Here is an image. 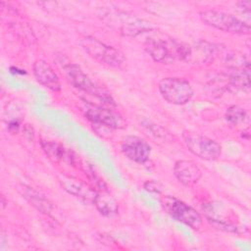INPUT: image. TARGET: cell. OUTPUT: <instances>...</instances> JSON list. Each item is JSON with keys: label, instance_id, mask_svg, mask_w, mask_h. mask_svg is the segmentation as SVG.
Listing matches in <instances>:
<instances>
[{"label": "cell", "instance_id": "2", "mask_svg": "<svg viewBox=\"0 0 251 251\" xmlns=\"http://www.w3.org/2000/svg\"><path fill=\"white\" fill-rule=\"evenodd\" d=\"M63 72L65 74L66 78L68 81L75 88L88 93L90 95L95 96L99 100L103 101V103L106 104H112L114 105V100L110 93L103 87L97 85L95 82H93L90 77L84 74V72L81 70L79 66L76 64H67L63 68Z\"/></svg>", "mask_w": 251, "mask_h": 251}, {"label": "cell", "instance_id": "3", "mask_svg": "<svg viewBox=\"0 0 251 251\" xmlns=\"http://www.w3.org/2000/svg\"><path fill=\"white\" fill-rule=\"evenodd\" d=\"M201 21L209 26L233 34H249L250 25L237 17L216 10H205L199 13Z\"/></svg>", "mask_w": 251, "mask_h": 251}, {"label": "cell", "instance_id": "13", "mask_svg": "<svg viewBox=\"0 0 251 251\" xmlns=\"http://www.w3.org/2000/svg\"><path fill=\"white\" fill-rule=\"evenodd\" d=\"M174 174L177 180L185 186H192L201 177L199 167L190 160H178L175 163Z\"/></svg>", "mask_w": 251, "mask_h": 251}, {"label": "cell", "instance_id": "19", "mask_svg": "<svg viewBox=\"0 0 251 251\" xmlns=\"http://www.w3.org/2000/svg\"><path fill=\"white\" fill-rule=\"evenodd\" d=\"M143 186L149 192H153V193L162 192V185L156 180H147L146 182H144Z\"/></svg>", "mask_w": 251, "mask_h": 251}, {"label": "cell", "instance_id": "12", "mask_svg": "<svg viewBox=\"0 0 251 251\" xmlns=\"http://www.w3.org/2000/svg\"><path fill=\"white\" fill-rule=\"evenodd\" d=\"M33 75L36 80L52 91L61 90V81L52 67L42 59L36 60L33 64Z\"/></svg>", "mask_w": 251, "mask_h": 251}, {"label": "cell", "instance_id": "1", "mask_svg": "<svg viewBox=\"0 0 251 251\" xmlns=\"http://www.w3.org/2000/svg\"><path fill=\"white\" fill-rule=\"evenodd\" d=\"M144 48L151 58L158 63L170 64L175 60L188 59L190 47L169 36H152L145 40Z\"/></svg>", "mask_w": 251, "mask_h": 251}, {"label": "cell", "instance_id": "11", "mask_svg": "<svg viewBox=\"0 0 251 251\" xmlns=\"http://www.w3.org/2000/svg\"><path fill=\"white\" fill-rule=\"evenodd\" d=\"M59 179L62 186L68 193L74 195L76 198H79L84 203L94 204L97 192L89 185L82 182L80 179L66 176H62Z\"/></svg>", "mask_w": 251, "mask_h": 251}, {"label": "cell", "instance_id": "9", "mask_svg": "<svg viewBox=\"0 0 251 251\" xmlns=\"http://www.w3.org/2000/svg\"><path fill=\"white\" fill-rule=\"evenodd\" d=\"M104 16L110 19L109 25L116 26L117 30L124 35L136 36L142 32L149 31L152 28L147 22L124 12H118V14H105Z\"/></svg>", "mask_w": 251, "mask_h": 251}, {"label": "cell", "instance_id": "6", "mask_svg": "<svg viewBox=\"0 0 251 251\" xmlns=\"http://www.w3.org/2000/svg\"><path fill=\"white\" fill-rule=\"evenodd\" d=\"M182 137L188 150L200 159L214 161L222 154V146L214 139L203 134L185 130L182 133Z\"/></svg>", "mask_w": 251, "mask_h": 251}, {"label": "cell", "instance_id": "7", "mask_svg": "<svg viewBox=\"0 0 251 251\" xmlns=\"http://www.w3.org/2000/svg\"><path fill=\"white\" fill-rule=\"evenodd\" d=\"M162 97L174 105H184L193 96V88L188 80L181 77H165L159 82Z\"/></svg>", "mask_w": 251, "mask_h": 251}, {"label": "cell", "instance_id": "16", "mask_svg": "<svg viewBox=\"0 0 251 251\" xmlns=\"http://www.w3.org/2000/svg\"><path fill=\"white\" fill-rule=\"evenodd\" d=\"M42 148L46 153V155L55 162L63 161L67 156V152L65 148L61 144L54 141L42 142Z\"/></svg>", "mask_w": 251, "mask_h": 251}, {"label": "cell", "instance_id": "8", "mask_svg": "<svg viewBox=\"0 0 251 251\" xmlns=\"http://www.w3.org/2000/svg\"><path fill=\"white\" fill-rule=\"evenodd\" d=\"M82 111L85 118L95 126L108 129L124 128L126 126V122L119 113L103 106L86 103L82 107Z\"/></svg>", "mask_w": 251, "mask_h": 251}, {"label": "cell", "instance_id": "14", "mask_svg": "<svg viewBox=\"0 0 251 251\" xmlns=\"http://www.w3.org/2000/svg\"><path fill=\"white\" fill-rule=\"evenodd\" d=\"M94 205L96 206L100 214L106 217H111L117 214L119 209L116 200L105 189H101L100 192H97L94 200Z\"/></svg>", "mask_w": 251, "mask_h": 251}, {"label": "cell", "instance_id": "5", "mask_svg": "<svg viewBox=\"0 0 251 251\" xmlns=\"http://www.w3.org/2000/svg\"><path fill=\"white\" fill-rule=\"evenodd\" d=\"M79 44L90 57L101 64L118 69L125 63V56L120 50L109 46L94 37H83Z\"/></svg>", "mask_w": 251, "mask_h": 251}, {"label": "cell", "instance_id": "18", "mask_svg": "<svg viewBox=\"0 0 251 251\" xmlns=\"http://www.w3.org/2000/svg\"><path fill=\"white\" fill-rule=\"evenodd\" d=\"M225 118L227 121V123L233 126H238L245 121V119L247 118V113L243 108L236 105H232L226 109Z\"/></svg>", "mask_w": 251, "mask_h": 251}, {"label": "cell", "instance_id": "10", "mask_svg": "<svg viewBox=\"0 0 251 251\" xmlns=\"http://www.w3.org/2000/svg\"><path fill=\"white\" fill-rule=\"evenodd\" d=\"M121 149L126 158L138 164H145L151 155V146L135 135L126 136L121 144Z\"/></svg>", "mask_w": 251, "mask_h": 251}, {"label": "cell", "instance_id": "15", "mask_svg": "<svg viewBox=\"0 0 251 251\" xmlns=\"http://www.w3.org/2000/svg\"><path fill=\"white\" fill-rule=\"evenodd\" d=\"M230 76V84L236 89L249 91L250 89V70H234Z\"/></svg>", "mask_w": 251, "mask_h": 251}, {"label": "cell", "instance_id": "20", "mask_svg": "<svg viewBox=\"0 0 251 251\" xmlns=\"http://www.w3.org/2000/svg\"><path fill=\"white\" fill-rule=\"evenodd\" d=\"M238 8H240L242 10V12H246L247 14L250 13V1H241L237 3Z\"/></svg>", "mask_w": 251, "mask_h": 251}, {"label": "cell", "instance_id": "4", "mask_svg": "<svg viewBox=\"0 0 251 251\" xmlns=\"http://www.w3.org/2000/svg\"><path fill=\"white\" fill-rule=\"evenodd\" d=\"M165 212L173 219L180 222L192 229H199L202 226L201 215L185 202L170 195H165L160 199Z\"/></svg>", "mask_w": 251, "mask_h": 251}, {"label": "cell", "instance_id": "17", "mask_svg": "<svg viewBox=\"0 0 251 251\" xmlns=\"http://www.w3.org/2000/svg\"><path fill=\"white\" fill-rule=\"evenodd\" d=\"M24 195L28 200V202L31 205H33L36 209L44 213H49L51 209L49 202L45 198L40 196L36 191H33L30 188H27V189H25Z\"/></svg>", "mask_w": 251, "mask_h": 251}]
</instances>
